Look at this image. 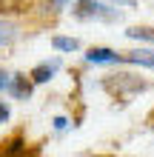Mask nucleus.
I'll return each instance as SVG.
<instances>
[{
	"instance_id": "nucleus-1",
	"label": "nucleus",
	"mask_w": 154,
	"mask_h": 157,
	"mask_svg": "<svg viewBox=\"0 0 154 157\" xmlns=\"http://www.w3.org/2000/svg\"><path fill=\"white\" fill-rule=\"evenodd\" d=\"M71 14L77 17V20H92V17H106V20H114V12H106V6H100L97 0H80V3L71 9Z\"/></svg>"
},
{
	"instance_id": "nucleus-2",
	"label": "nucleus",
	"mask_w": 154,
	"mask_h": 157,
	"mask_svg": "<svg viewBox=\"0 0 154 157\" xmlns=\"http://www.w3.org/2000/svg\"><path fill=\"white\" fill-rule=\"evenodd\" d=\"M106 86L111 89V91H123V89L143 91V89H146V83H143V80H131V75H111V80H106Z\"/></svg>"
},
{
	"instance_id": "nucleus-3",
	"label": "nucleus",
	"mask_w": 154,
	"mask_h": 157,
	"mask_svg": "<svg viewBox=\"0 0 154 157\" xmlns=\"http://www.w3.org/2000/svg\"><path fill=\"white\" fill-rule=\"evenodd\" d=\"M9 94L12 97H17V100H29V94H32V83L26 80L23 75H12L9 77Z\"/></svg>"
},
{
	"instance_id": "nucleus-4",
	"label": "nucleus",
	"mask_w": 154,
	"mask_h": 157,
	"mask_svg": "<svg viewBox=\"0 0 154 157\" xmlns=\"http://www.w3.org/2000/svg\"><path fill=\"white\" fill-rule=\"evenodd\" d=\"M86 60L88 63H120V54L114 49H106V46H94V49H88Z\"/></svg>"
},
{
	"instance_id": "nucleus-5",
	"label": "nucleus",
	"mask_w": 154,
	"mask_h": 157,
	"mask_svg": "<svg viewBox=\"0 0 154 157\" xmlns=\"http://www.w3.org/2000/svg\"><path fill=\"white\" fill-rule=\"evenodd\" d=\"M120 60L134 63V66H154V49H134L129 54H120Z\"/></svg>"
},
{
	"instance_id": "nucleus-6",
	"label": "nucleus",
	"mask_w": 154,
	"mask_h": 157,
	"mask_svg": "<svg viewBox=\"0 0 154 157\" xmlns=\"http://www.w3.org/2000/svg\"><path fill=\"white\" fill-rule=\"evenodd\" d=\"M57 66H60L57 60H54V63H40V66H34V69H32V75H29V77H32L34 83H49V80L54 77V71H57Z\"/></svg>"
},
{
	"instance_id": "nucleus-7",
	"label": "nucleus",
	"mask_w": 154,
	"mask_h": 157,
	"mask_svg": "<svg viewBox=\"0 0 154 157\" xmlns=\"http://www.w3.org/2000/svg\"><path fill=\"white\" fill-rule=\"evenodd\" d=\"M51 46L57 52H77L80 49V40L77 37H51Z\"/></svg>"
},
{
	"instance_id": "nucleus-8",
	"label": "nucleus",
	"mask_w": 154,
	"mask_h": 157,
	"mask_svg": "<svg viewBox=\"0 0 154 157\" xmlns=\"http://www.w3.org/2000/svg\"><path fill=\"white\" fill-rule=\"evenodd\" d=\"M131 40H146V43H154V29H148V26H134V29L126 32Z\"/></svg>"
},
{
	"instance_id": "nucleus-9",
	"label": "nucleus",
	"mask_w": 154,
	"mask_h": 157,
	"mask_svg": "<svg viewBox=\"0 0 154 157\" xmlns=\"http://www.w3.org/2000/svg\"><path fill=\"white\" fill-rule=\"evenodd\" d=\"M14 37H17V26H14V23H9V20H0V46L12 43Z\"/></svg>"
},
{
	"instance_id": "nucleus-10",
	"label": "nucleus",
	"mask_w": 154,
	"mask_h": 157,
	"mask_svg": "<svg viewBox=\"0 0 154 157\" xmlns=\"http://www.w3.org/2000/svg\"><path fill=\"white\" fill-rule=\"evenodd\" d=\"M29 0H0V12H23Z\"/></svg>"
},
{
	"instance_id": "nucleus-11",
	"label": "nucleus",
	"mask_w": 154,
	"mask_h": 157,
	"mask_svg": "<svg viewBox=\"0 0 154 157\" xmlns=\"http://www.w3.org/2000/svg\"><path fill=\"white\" fill-rule=\"evenodd\" d=\"M66 126H69V120H66V117H54V128H57V132H63Z\"/></svg>"
},
{
	"instance_id": "nucleus-12",
	"label": "nucleus",
	"mask_w": 154,
	"mask_h": 157,
	"mask_svg": "<svg viewBox=\"0 0 154 157\" xmlns=\"http://www.w3.org/2000/svg\"><path fill=\"white\" fill-rule=\"evenodd\" d=\"M9 77H12V75H9V71H3V69H0V91H3V89L9 86Z\"/></svg>"
},
{
	"instance_id": "nucleus-13",
	"label": "nucleus",
	"mask_w": 154,
	"mask_h": 157,
	"mask_svg": "<svg viewBox=\"0 0 154 157\" xmlns=\"http://www.w3.org/2000/svg\"><path fill=\"white\" fill-rule=\"evenodd\" d=\"M6 120H9V106L0 100V123H6Z\"/></svg>"
},
{
	"instance_id": "nucleus-14",
	"label": "nucleus",
	"mask_w": 154,
	"mask_h": 157,
	"mask_svg": "<svg viewBox=\"0 0 154 157\" xmlns=\"http://www.w3.org/2000/svg\"><path fill=\"white\" fill-rule=\"evenodd\" d=\"M111 3H117V6H120V3H126V6H134V0H111Z\"/></svg>"
}]
</instances>
